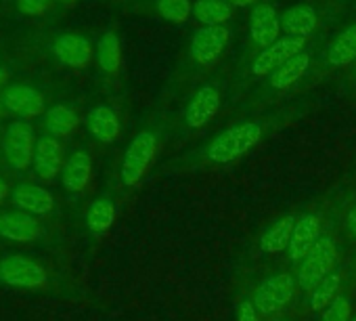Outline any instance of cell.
Returning <instances> with one entry per match:
<instances>
[{"mask_svg":"<svg viewBox=\"0 0 356 321\" xmlns=\"http://www.w3.org/2000/svg\"><path fill=\"white\" fill-rule=\"evenodd\" d=\"M304 109L298 105H285L277 113H268L264 118H248V120H237L229 128L220 130L212 141L204 145L200 153L193 155V164L197 166H229L241 159L245 153H250L254 147H258L266 134L273 130L283 128L291 120H296Z\"/></svg>","mask_w":356,"mask_h":321,"instance_id":"obj_1","label":"cell"},{"mask_svg":"<svg viewBox=\"0 0 356 321\" xmlns=\"http://www.w3.org/2000/svg\"><path fill=\"white\" fill-rule=\"evenodd\" d=\"M229 38H231V30L227 26H214V28L202 26L200 30L193 32L172 76L176 93H183L200 76L210 74L220 63Z\"/></svg>","mask_w":356,"mask_h":321,"instance_id":"obj_2","label":"cell"},{"mask_svg":"<svg viewBox=\"0 0 356 321\" xmlns=\"http://www.w3.org/2000/svg\"><path fill=\"white\" fill-rule=\"evenodd\" d=\"M339 263V237L335 233H323L304 260L296 267L298 288L304 294H310L327 275L337 269Z\"/></svg>","mask_w":356,"mask_h":321,"instance_id":"obj_3","label":"cell"},{"mask_svg":"<svg viewBox=\"0 0 356 321\" xmlns=\"http://www.w3.org/2000/svg\"><path fill=\"white\" fill-rule=\"evenodd\" d=\"M298 292H300V288H298V279H296V269H291V271L283 269V271H275V273L262 277L258 281L256 290L252 292V298H254L258 313L270 321L289 308V304L296 300Z\"/></svg>","mask_w":356,"mask_h":321,"instance_id":"obj_4","label":"cell"},{"mask_svg":"<svg viewBox=\"0 0 356 321\" xmlns=\"http://www.w3.org/2000/svg\"><path fill=\"white\" fill-rule=\"evenodd\" d=\"M159 149V128L147 126L138 130L128 147L124 149L120 162V181L126 189H134L147 175L155 153Z\"/></svg>","mask_w":356,"mask_h":321,"instance_id":"obj_5","label":"cell"},{"mask_svg":"<svg viewBox=\"0 0 356 321\" xmlns=\"http://www.w3.org/2000/svg\"><path fill=\"white\" fill-rule=\"evenodd\" d=\"M314 65L312 61V53L306 49L304 53L296 55L293 59H289L287 63H283L281 68H277L268 78L262 80V84L258 86V95H254V101L248 103V107H258L260 103H268L270 97L283 95L291 88H296L310 72V68Z\"/></svg>","mask_w":356,"mask_h":321,"instance_id":"obj_6","label":"cell"},{"mask_svg":"<svg viewBox=\"0 0 356 321\" xmlns=\"http://www.w3.org/2000/svg\"><path fill=\"white\" fill-rule=\"evenodd\" d=\"M306 45H308V40H304V38L281 36L275 45L260 49L256 55H252L248 59V65H245L248 78H258V80L268 78L277 68H281L283 63H287L296 55L304 53Z\"/></svg>","mask_w":356,"mask_h":321,"instance_id":"obj_7","label":"cell"},{"mask_svg":"<svg viewBox=\"0 0 356 321\" xmlns=\"http://www.w3.org/2000/svg\"><path fill=\"white\" fill-rule=\"evenodd\" d=\"M36 132L30 120H15L7 126L0 147L7 157V162L15 171H24L32 164L34 149H36Z\"/></svg>","mask_w":356,"mask_h":321,"instance_id":"obj_8","label":"cell"},{"mask_svg":"<svg viewBox=\"0 0 356 321\" xmlns=\"http://www.w3.org/2000/svg\"><path fill=\"white\" fill-rule=\"evenodd\" d=\"M222 107V91L216 82H204L189 99L183 111V126L189 130L206 128Z\"/></svg>","mask_w":356,"mask_h":321,"instance_id":"obj_9","label":"cell"},{"mask_svg":"<svg viewBox=\"0 0 356 321\" xmlns=\"http://www.w3.org/2000/svg\"><path fill=\"white\" fill-rule=\"evenodd\" d=\"M0 281L15 288H40L49 281V275L36 260L11 254L0 260Z\"/></svg>","mask_w":356,"mask_h":321,"instance_id":"obj_10","label":"cell"},{"mask_svg":"<svg viewBox=\"0 0 356 321\" xmlns=\"http://www.w3.org/2000/svg\"><path fill=\"white\" fill-rule=\"evenodd\" d=\"M321 235H323V217L318 212H304L298 217L287 248V256L293 269L304 260V256L312 250V246L318 242Z\"/></svg>","mask_w":356,"mask_h":321,"instance_id":"obj_11","label":"cell"},{"mask_svg":"<svg viewBox=\"0 0 356 321\" xmlns=\"http://www.w3.org/2000/svg\"><path fill=\"white\" fill-rule=\"evenodd\" d=\"M63 164H65V159H63V147H61L59 139L53 134H42L36 141L34 159H32L36 177L51 183L61 175Z\"/></svg>","mask_w":356,"mask_h":321,"instance_id":"obj_12","label":"cell"},{"mask_svg":"<svg viewBox=\"0 0 356 321\" xmlns=\"http://www.w3.org/2000/svg\"><path fill=\"white\" fill-rule=\"evenodd\" d=\"M3 105L19 120L38 118L44 111V95L30 84H11L3 93Z\"/></svg>","mask_w":356,"mask_h":321,"instance_id":"obj_13","label":"cell"},{"mask_svg":"<svg viewBox=\"0 0 356 321\" xmlns=\"http://www.w3.org/2000/svg\"><path fill=\"white\" fill-rule=\"evenodd\" d=\"M281 15L275 7L258 3L250 13V40L258 49H266L281 38Z\"/></svg>","mask_w":356,"mask_h":321,"instance_id":"obj_14","label":"cell"},{"mask_svg":"<svg viewBox=\"0 0 356 321\" xmlns=\"http://www.w3.org/2000/svg\"><path fill=\"white\" fill-rule=\"evenodd\" d=\"M92 45L86 36L82 34H59L53 40V55L55 59L72 70H84L92 61Z\"/></svg>","mask_w":356,"mask_h":321,"instance_id":"obj_15","label":"cell"},{"mask_svg":"<svg viewBox=\"0 0 356 321\" xmlns=\"http://www.w3.org/2000/svg\"><path fill=\"white\" fill-rule=\"evenodd\" d=\"M356 63V22L346 26L327 45L323 70H346Z\"/></svg>","mask_w":356,"mask_h":321,"instance_id":"obj_16","label":"cell"},{"mask_svg":"<svg viewBox=\"0 0 356 321\" xmlns=\"http://www.w3.org/2000/svg\"><path fill=\"white\" fill-rule=\"evenodd\" d=\"M11 204L17 208V212H26L32 217L34 214L47 217L55 208V198L49 189H44L40 185L22 183L11 191Z\"/></svg>","mask_w":356,"mask_h":321,"instance_id":"obj_17","label":"cell"},{"mask_svg":"<svg viewBox=\"0 0 356 321\" xmlns=\"http://www.w3.org/2000/svg\"><path fill=\"white\" fill-rule=\"evenodd\" d=\"M298 212H287L279 219H275L262 233H260V240H258V246L264 254H281L289 248V240H291V233H293V227H296V221H298Z\"/></svg>","mask_w":356,"mask_h":321,"instance_id":"obj_18","label":"cell"},{"mask_svg":"<svg viewBox=\"0 0 356 321\" xmlns=\"http://www.w3.org/2000/svg\"><path fill=\"white\" fill-rule=\"evenodd\" d=\"M92 177V157L88 151H74L65 159L63 171H61V185L70 194H80L86 189Z\"/></svg>","mask_w":356,"mask_h":321,"instance_id":"obj_19","label":"cell"},{"mask_svg":"<svg viewBox=\"0 0 356 321\" xmlns=\"http://www.w3.org/2000/svg\"><path fill=\"white\" fill-rule=\"evenodd\" d=\"M318 28V15L316 9L310 5H293L281 13V30L285 36L304 38L308 40Z\"/></svg>","mask_w":356,"mask_h":321,"instance_id":"obj_20","label":"cell"},{"mask_svg":"<svg viewBox=\"0 0 356 321\" xmlns=\"http://www.w3.org/2000/svg\"><path fill=\"white\" fill-rule=\"evenodd\" d=\"M86 124H88L90 136L97 139L103 145L115 143L118 136H120V130H122L118 111L111 105H105V103H101V105H97V107L90 109Z\"/></svg>","mask_w":356,"mask_h":321,"instance_id":"obj_21","label":"cell"},{"mask_svg":"<svg viewBox=\"0 0 356 321\" xmlns=\"http://www.w3.org/2000/svg\"><path fill=\"white\" fill-rule=\"evenodd\" d=\"M0 235L11 242H34L42 235V227L32 214L5 212L0 214Z\"/></svg>","mask_w":356,"mask_h":321,"instance_id":"obj_22","label":"cell"},{"mask_svg":"<svg viewBox=\"0 0 356 321\" xmlns=\"http://www.w3.org/2000/svg\"><path fill=\"white\" fill-rule=\"evenodd\" d=\"M115 202L111 198H97L88 204L86 210V229L90 231V235L95 237H103L115 223Z\"/></svg>","mask_w":356,"mask_h":321,"instance_id":"obj_23","label":"cell"},{"mask_svg":"<svg viewBox=\"0 0 356 321\" xmlns=\"http://www.w3.org/2000/svg\"><path fill=\"white\" fill-rule=\"evenodd\" d=\"M346 279H348V271H343V269H335L331 275H327V277L308 294V308H310L312 313H323V311L335 300V296L341 292Z\"/></svg>","mask_w":356,"mask_h":321,"instance_id":"obj_24","label":"cell"},{"mask_svg":"<svg viewBox=\"0 0 356 321\" xmlns=\"http://www.w3.org/2000/svg\"><path fill=\"white\" fill-rule=\"evenodd\" d=\"M97 63L103 74L115 76L122 68V42L115 32H105L97 42Z\"/></svg>","mask_w":356,"mask_h":321,"instance_id":"obj_25","label":"cell"},{"mask_svg":"<svg viewBox=\"0 0 356 321\" xmlns=\"http://www.w3.org/2000/svg\"><path fill=\"white\" fill-rule=\"evenodd\" d=\"M80 124L78 113L63 103H57L44 111V128L53 136H70Z\"/></svg>","mask_w":356,"mask_h":321,"instance_id":"obj_26","label":"cell"},{"mask_svg":"<svg viewBox=\"0 0 356 321\" xmlns=\"http://www.w3.org/2000/svg\"><path fill=\"white\" fill-rule=\"evenodd\" d=\"M193 17L206 28L227 26L233 17V7L225 0H197L193 3Z\"/></svg>","mask_w":356,"mask_h":321,"instance_id":"obj_27","label":"cell"},{"mask_svg":"<svg viewBox=\"0 0 356 321\" xmlns=\"http://www.w3.org/2000/svg\"><path fill=\"white\" fill-rule=\"evenodd\" d=\"M356 277L350 273L341 292L335 296V300L321 313V321H350L352 319V292H354Z\"/></svg>","mask_w":356,"mask_h":321,"instance_id":"obj_28","label":"cell"},{"mask_svg":"<svg viewBox=\"0 0 356 321\" xmlns=\"http://www.w3.org/2000/svg\"><path fill=\"white\" fill-rule=\"evenodd\" d=\"M153 9L159 17L170 24H185L193 17V3L191 0H155Z\"/></svg>","mask_w":356,"mask_h":321,"instance_id":"obj_29","label":"cell"},{"mask_svg":"<svg viewBox=\"0 0 356 321\" xmlns=\"http://www.w3.org/2000/svg\"><path fill=\"white\" fill-rule=\"evenodd\" d=\"M262 315L258 313L252 294H241L235 304V321H260Z\"/></svg>","mask_w":356,"mask_h":321,"instance_id":"obj_30","label":"cell"},{"mask_svg":"<svg viewBox=\"0 0 356 321\" xmlns=\"http://www.w3.org/2000/svg\"><path fill=\"white\" fill-rule=\"evenodd\" d=\"M55 0H17V11L26 17H42Z\"/></svg>","mask_w":356,"mask_h":321,"instance_id":"obj_31","label":"cell"},{"mask_svg":"<svg viewBox=\"0 0 356 321\" xmlns=\"http://www.w3.org/2000/svg\"><path fill=\"white\" fill-rule=\"evenodd\" d=\"M343 233H346V244L354 246L356 244V202L348 208L346 221H343Z\"/></svg>","mask_w":356,"mask_h":321,"instance_id":"obj_32","label":"cell"},{"mask_svg":"<svg viewBox=\"0 0 356 321\" xmlns=\"http://www.w3.org/2000/svg\"><path fill=\"white\" fill-rule=\"evenodd\" d=\"M231 7H256L258 0H225Z\"/></svg>","mask_w":356,"mask_h":321,"instance_id":"obj_33","label":"cell"},{"mask_svg":"<svg viewBox=\"0 0 356 321\" xmlns=\"http://www.w3.org/2000/svg\"><path fill=\"white\" fill-rule=\"evenodd\" d=\"M7 196H9V185L3 177H0V204L7 200Z\"/></svg>","mask_w":356,"mask_h":321,"instance_id":"obj_34","label":"cell"},{"mask_svg":"<svg viewBox=\"0 0 356 321\" xmlns=\"http://www.w3.org/2000/svg\"><path fill=\"white\" fill-rule=\"evenodd\" d=\"M7 82H9V72L3 65H0V88H5Z\"/></svg>","mask_w":356,"mask_h":321,"instance_id":"obj_35","label":"cell"},{"mask_svg":"<svg viewBox=\"0 0 356 321\" xmlns=\"http://www.w3.org/2000/svg\"><path fill=\"white\" fill-rule=\"evenodd\" d=\"M57 3H61V5H74V3H78V0H57Z\"/></svg>","mask_w":356,"mask_h":321,"instance_id":"obj_36","label":"cell"},{"mask_svg":"<svg viewBox=\"0 0 356 321\" xmlns=\"http://www.w3.org/2000/svg\"><path fill=\"white\" fill-rule=\"evenodd\" d=\"M270 321H291V319H283V317H275V319H270Z\"/></svg>","mask_w":356,"mask_h":321,"instance_id":"obj_37","label":"cell"},{"mask_svg":"<svg viewBox=\"0 0 356 321\" xmlns=\"http://www.w3.org/2000/svg\"><path fill=\"white\" fill-rule=\"evenodd\" d=\"M352 275L356 277V260H354V265H352Z\"/></svg>","mask_w":356,"mask_h":321,"instance_id":"obj_38","label":"cell"},{"mask_svg":"<svg viewBox=\"0 0 356 321\" xmlns=\"http://www.w3.org/2000/svg\"><path fill=\"white\" fill-rule=\"evenodd\" d=\"M3 107H5V105H3V101H0V113H3Z\"/></svg>","mask_w":356,"mask_h":321,"instance_id":"obj_39","label":"cell"},{"mask_svg":"<svg viewBox=\"0 0 356 321\" xmlns=\"http://www.w3.org/2000/svg\"><path fill=\"white\" fill-rule=\"evenodd\" d=\"M350 321H356V313H354V315H352V319H350Z\"/></svg>","mask_w":356,"mask_h":321,"instance_id":"obj_40","label":"cell"},{"mask_svg":"<svg viewBox=\"0 0 356 321\" xmlns=\"http://www.w3.org/2000/svg\"><path fill=\"white\" fill-rule=\"evenodd\" d=\"M354 76H356V72H354Z\"/></svg>","mask_w":356,"mask_h":321,"instance_id":"obj_41","label":"cell"}]
</instances>
